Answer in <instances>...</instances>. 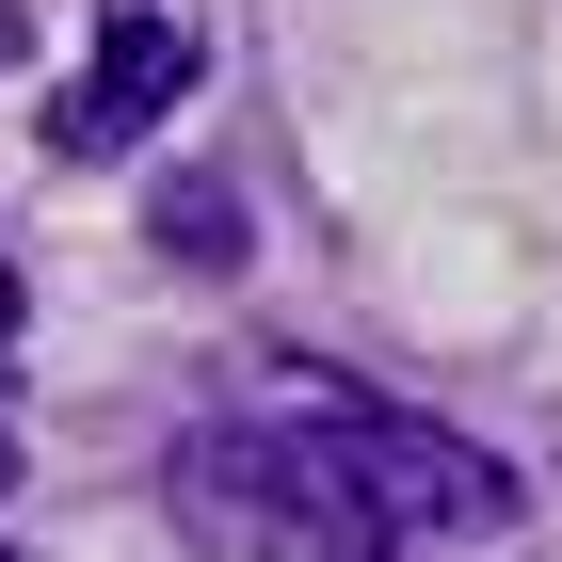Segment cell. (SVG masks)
Segmentation results:
<instances>
[{
	"instance_id": "obj_2",
	"label": "cell",
	"mask_w": 562,
	"mask_h": 562,
	"mask_svg": "<svg viewBox=\"0 0 562 562\" xmlns=\"http://www.w3.org/2000/svg\"><path fill=\"white\" fill-rule=\"evenodd\" d=\"M177 97H193V16L177 0H113L97 16V65L48 97V161H130Z\"/></svg>"
},
{
	"instance_id": "obj_4",
	"label": "cell",
	"mask_w": 562,
	"mask_h": 562,
	"mask_svg": "<svg viewBox=\"0 0 562 562\" xmlns=\"http://www.w3.org/2000/svg\"><path fill=\"white\" fill-rule=\"evenodd\" d=\"M0 322H16V273H0Z\"/></svg>"
},
{
	"instance_id": "obj_1",
	"label": "cell",
	"mask_w": 562,
	"mask_h": 562,
	"mask_svg": "<svg viewBox=\"0 0 562 562\" xmlns=\"http://www.w3.org/2000/svg\"><path fill=\"white\" fill-rule=\"evenodd\" d=\"M161 498H177V530L225 547V562H402V547H450V530L515 515V482L482 467L467 434L386 418V402H338V386L177 434Z\"/></svg>"
},
{
	"instance_id": "obj_3",
	"label": "cell",
	"mask_w": 562,
	"mask_h": 562,
	"mask_svg": "<svg viewBox=\"0 0 562 562\" xmlns=\"http://www.w3.org/2000/svg\"><path fill=\"white\" fill-rule=\"evenodd\" d=\"M0 482H16V418H0Z\"/></svg>"
}]
</instances>
